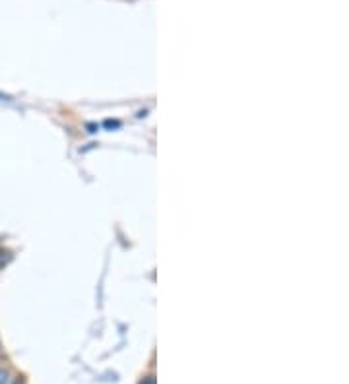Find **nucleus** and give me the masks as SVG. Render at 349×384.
I'll return each mask as SVG.
<instances>
[{"label": "nucleus", "instance_id": "3", "mask_svg": "<svg viewBox=\"0 0 349 384\" xmlns=\"http://www.w3.org/2000/svg\"><path fill=\"white\" fill-rule=\"evenodd\" d=\"M140 384H156V380H154V377H148V378H146V383L142 380Z\"/></svg>", "mask_w": 349, "mask_h": 384}, {"label": "nucleus", "instance_id": "1", "mask_svg": "<svg viewBox=\"0 0 349 384\" xmlns=\"http://www.w3.org/2000/svg\"><path fill=\"white\" fill-rule=\"evenodd\" d=\"M0 384H14V380H12V375H10L8 371L0 369Z\"/></svg>", "mask_w": 349, "mask_h": 384}, {"label": "nucleus", "instance_id": "4", "mask_svg": "<svg viewBox=\"0 0 349 384\" xmlns=\"http://www.w3.org/2000/svg\"><path fill=\"white\" fill-rule=\"evenodd\" d=\"M14 384H16V383H14Z\"/></svg>", "mask_w": 349, "mask_h": 384}, {"label": "nucleus", "instance_id": "2", "mask_svg": "<svg viewBox=\"0 0 349 384\" xmlns=\"http://www.w3.org/2000/svg\"><path fill=\"white\" fill-rule=\"evenodd\" d=\"M6 254H8V252L0 251V268H2V266H4V264H6V259H8Z\"/></svg>", "mask_w": 349, "mask_h": 384}]
</instances>
